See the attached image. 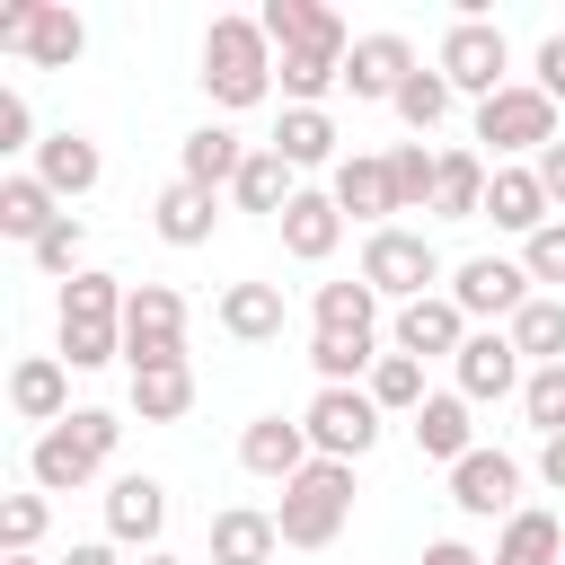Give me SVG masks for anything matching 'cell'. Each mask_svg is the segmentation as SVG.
<instances>
[{
    "mask_svg": "<svg viewBox=\"0 0 565 565\" xmlns=\"http://www.w3.org/2000/svg\"><path fill=\"white\" fill-rule=\"evenodd\" d=\"M450 97H459V88H450L441 71H415V79H406V88L388 97V115H397V124H406V132L424 141V132H441V115H450Z\"/></svg>",
    "mask_w": 565,
    "mask_h": 565,
    "instance_id": "cell-37",
    "label": "cell"
},
{
    "mask_svg": "<svg viewBox=\"0 0 565 565\" xmlns=\"http://www.w3.org/2000/svg\"><path fill=\"white\" fill-rule=\"evenodd\" d=\"M450 503H459L468 521H512V512H521V459L477 441V450L450 468Z\"/></svg>",
    "mask_w": 565,
    "mask_h": 565,
    "instance_id": "cell-12",
    "label": "cell"
},
{
    "mask_svg": "<svg viewBox=\"0 0 565 565\" xmlns=\"http://www.w3.org/2000/svg\"><path fill=\"white\" fill-rule=\"evenodd\" d=\"M309 459H318V450H309V424H300V415H256V424L238 433V468L265 477V486H291Z\"/></svg>",
    "mask_w": 565,
    "mask_h": 565,
    "instance_id": "cell-15",
    "label": "cell"
},
{
    "mask_svg": "<svg viewBox=\"0 0 565 565\" xmlns=\"http://www.w3.org/2000/svg\"><path fill=\"white\" fill-rule=\"evenodd\" d=\"M44 521H53V503H44V494H0V556H35Z\"/></svg>",
    "mask_w": 565,
    "mask_h": 565,
    "instance_id": "cell-44",
    "label": "cell"
},
{
    "mask_svg": "<svg viewBox=\"0 0 565 565\" xmlns=\"http://www.w3.org/2000/svg\"><path fill=\"white\" fill-rule=\"evenodd\" d=\"M159 530H168V486H159V477H141V468H132V477H115V486H106V539L150 556V547H159Z\"/></svg>",
    "mask_w": 565,
    "mask_h": 565,
    "instance_id": "cell-16",
    "label": "cell"
},
{
    "mask_svg": "<svg viewBox=\"0 0 565 565\" xmlns=\"http://www.w3.org/2000/svg\"><path fill=\"white\" fill-rule=\"evenodd\" d=\"M185 362V300L168 282H132L124 300V371H177Z\"/></svg>",
    "mask_w": 565,
    "mask_h": 565,
    "instance_id": "cell-8",
    "label": "cell"
},
{
    "mask_svg": "<svg viewBox=\"0 0 565 565\" xmlns=\"http://www.w3.org/2000/svg\"><path fill=\"white\" fill-rule=\"evenodd\" d=\"M265 150H282L291 177H300V168H335V115H327V106H282V124H274Z\"/></svg>",
    "mask_w": 565,
    "mask_h": 565,
    "instance_id": "cell-31",
    "label": "cell"
},
{
    "mask_svg": "<svg viewBox=\"0 0 565 565\" xmlns=\"http://www.w3.org/2000/svg\"><path fill=\"white\" fill-rule=\"evenodd\" d=\"M274 547H282L274 512H256V503L212 512V565H274Z\"/></svg>",
    "mask_w": 565,
    "mask_h": 565,
    "instance_id": "cell-27",
    "label": "cell"
},
{
    "mask_svg": "<svg viewBox=\"0 0 565 565\" xmlns=\"http://www.w3.org/2000/svg\"><path fill=\"white\" fill-rule=\"evenodd\" d=\"M371 362H380V335H318V327H309V371H318V388H362Z\"/></svg>",
    "mask_w": 565,
    "mask_h": 565,
    "instance_id": "cell-33",
    "label": "cell"
},
{
    "mask_svg": "<svg viewBox=\"0 0 565 565\" xmlns=\"http://www.w3.org/2000/svg\"><path fill=\"white\" fill-rule=\"evenodd\" d=\"M0 565H44V556H0Z\"/></svg>",
    "mask_w": 565,
    "mask_h": 565,
    "instance_id": "cell-53",
    "label": "cell"
},
{
    "mask_svg": "<svg viewBox=\"0 0 565 565\" xmlns=\"http://www.w3.org/2000/svg\"><path fill=\"white\" fill-rule=\"evenodd\" d=\"M344 521H353V468H344V459H309V468L282 486V503H274L282 547H335Z\"/></svg>",
    "mask_w": 565,
    "mask_h": 565,
    "instance_id": "cell-3",
    "label": "cell"
},
{
    "mask_svg": "<svg viewBox=\"0 0 565 565\" xmlns=\"http://www.w3.org/2000/svg\"><path fill=\"white\" fill-rule=\"evenodd\" d=\"M486 565H565V521L539 512V503H521V512L503 521V539H494Z\"/></svg>",
    "mask_w": 565,
    "mask_h": 565,
    "instance_id": "cell-30",
    "label": "cell"
},
{
    "mask_svg": "<svg viewBox=\"0 0 565 565\" xmlns=\"http://www.w3.org/2000/svg\"><path fill=\"white\" fill-rule=\"evenodd\" d=\"M26 256H35V274H53V282L88 274V265H79V256H88V230H79V212H62V221H53V230H44Z\"/></svg>",
    "mask_w": 565,
    "mask_h": 565,
    "instance_id": "cell-41",
    "label": "cell"
},
{
    "mask_svg": "<svg viewBox=\"0 0 565 565\" xmlns=\"http://www.w3.org/2000/svg\"><path fill=\"white\" fill-rule=\"evenodd\" d=\"M62 565H124V547H115V539H79Z\"/></svg>",
    "mask_w": 565,
    "mask_h": 565,
    "instance_id": "cell-51",
    "label": "cell"
},
{
    "mask_svg": "<svg viewBox=\"0 0 565 565\" xmlns=\"http://www.w3.org/2000/svg\"><path fill=\"white\" fill-rule=\"evenodd\" d=\"M53 344L71 371H106L124 362V318H53Z\"/></svg>",
    "mask_w": 565,
    "mask_h": 565,
    "instance_id": "cell-35",
    "label": "cell"
},
{
    "mask_svg": "<svg viewBox=\"0 0 565 565\" xmlns=\"http://www.w3.org/2000/svg\"><path fill=\"white\" fill-rule=\"evenodd\" d=\"M486 185H494V159H486V150H441L433 221H486Z\"/></svg>",
    "mask_w": 565,
    "mask_h": 565,
    "instance_id": "cell-24",
    "label": "cell"
},
{
    "mask_svg": "<svg viewBox=\"0 0 565 565\" xmlns=\"http://www.w3.org/2000/svg\"><path fill=\"white\" fill-rule=\"evenodd\" d=\"M344 212H335V194L327 185H300L291 194V212H282V256H300V265H327L335 247H344Z\"/></svg>",
    "mask_w": 565,
    "mask_h": 565,
    "instance_id": "cell-18",
    "label": "cell"
},
{
    "mask_svg": "<svg viewBox=\"0 0 565 565\" xmlns=\"http://www.w3.org/2000/svg\"><path fill=\"white\" fill-rule=\"evenodd\" d=\"M256 26H265V44H274V53H300V44H318L327 26H344V18H335L327 0H265V9H256Z\"/></svg>",
    "mask_w": 565,
    "mask_h": 565,
    "instance_id": "cell-34",
    "label": "cell"
},
{
    "mask_svg": "<svg viewBox=\"0 0 565 565\" xmlns=\"http://www.w3.org/2000/svg\"><path fill=\"white\" fill-rule=\"evenodd\" d=\"M335 212L344 221H371V230H388V212H397V185H388V159H371V150H353V159H335Z\"/></svg>",
    "mask_w": 565,
    "mask_h": 565,
    "instance_id": "cell-22",
    "label": "cell"
},
{
    "mask_svg": "<svg viewBox=\"0 0 565 565\" xmlns=\"http://www.w3.org/2000/svg\"><path fill=\"white\" fill-rule=\"evenodd\" d=\"M406 433H415V450L424 459H441V468H459L468 450H477V406L459 397V388H433L415 415H406Z\"/></svg>",
    "mask_w": 565,
    "mask_h": 565,
    "instance_id": "cell-17",
    "label": "cell"
},
{
    "mask_svg": "<svg viewBox=\"0 0 565 565\" xmlns=\"http://www.w3.org/2000/svg\"><path fill=\"white\" fill-rule=\"evenodd\" d=\"M9 406H18V424H62L71 415V362L62 353H26L18 371H9Z\"/></svg>",
    "mask_w": 565,
    "mask_h": 565,
    "instance_id": "cell-19",
    "label": "cell"
},
{
    "mask_svg": "<svg viewBox=\"0 0 565 565\" xmlns=\"http://www.w3.org/2000/svg\"><path fill=\"white\" fill-rule=\"evenodd\" d=\"M521 380H530V362H521V344H512L503 327H477V335L459 344V362H450V388H459L468 406H494V397H521Z\"/></svg>",
    "mask_w": 565,
    "mask_h": 565,
    "instance_id": "cell-11",
    "label": "cell"
},
{
    "mask_svg": "<svg viewBox=\"0 0 565 565\" xmlns=\"http://www.w3.org/2000/svg\"><path fill=\"white\" fill-rule=\"evenodd\" d=\"M539 486H547V494H565V433H556V441H539Z\"/></svg>",
    "mask_w": 565,
    "mask_h": 565,
    "instance_id": "cell-49",
    "label": "cell"
},
{
    "mask_svg": "<svg viewBox=\"0 0 565 565\" xmlns=\"http://www.w3.org/2000/svg\"><path fill=\"white\" fill-rule=\"evenodd\" d=\"M415 71H424V62H415V44H406V35H388V26H380V35H353V53H344V88H353L362 106H388Z\"/></svg>",
    "mask_w": 565,
    "mask_h": 565,
    "instance_id": "cell-14",
    "label": "cell"
},
{
    "mask_svg": "<svg viewBox=\"0 0 565 565\" xmlns=\"http://www.w3.org/2000/svg\"><path fill=\"white\" fill-rule=\"evenodd\" d=\"M468 335H477V327L459 318V300H450V291L406 300V309L388 318V353H415V362H433V353H441V362H459V344H468Z\"/></svg>",
    "mask_w": 565,
    "mask_h": 565,
    "instance_id": "cell-13",
    "label": "cell"
},
{
    "mask_svg": "<svg viewBox=\"0 0 565 565\" xmlns=\"http://www.w3.org/2000/svg\"><path fill=\"white\" fill-rule=\"evenodd\" d=\"M291 194H300V177H291V159L282 150H247V168H238V185H230V203L238 212H291Z\"/></svg>",
    "mask_w": 565,
    "mask_h": 565,
    "instance_id": "cell-32",
    "label": "cell"
},
{
    "mask_svg": "<svg viewBox=\"0 0 565 565\" xmlns=\"http://www.w3.org/2000/svg\"><path fill=\"white\" fill-rule=\"evenodd\" d=\"M44 132H35V115H26V97L18 88H0V150H35Z\"/></svg>",
    "mask_w": 565,
    "mask_h": 565,
    "instance_id": "cell-47",
    "label": "cell"
},
{
    "mask_svg": "<svg viewBox=\"0 0 565 565\" xmlns=\"http://www.w3.org/2000/svg\"><path fill=\"white\" fill-rule=\"evenodd\" d=\"M503 335L521 344V362H530V371L565 362V300H556V291H539V300H530V309H521V318H512Z\"/></svg>",
    "mask_w": 565,
    "mask_h": 565,
    "instance_id": "cell-36",
    "label": "cell"
},
{
    "mask_svg": "<svg viewBox=\"0 0 565 565\" xmlns=\"http://www.w3.org/2000/svg\"><path fill=\"white\" fill-rule=\"evenodd\" d=\"M124 300H132V291H124L106 265H88V274L62 282V318H124Z\"/></svg>",
    "mask_w": 565,
    "mask_h": 565,
    "instance_id": "cell-42",
    "label": "cell"
},
{
    "mask_svg": "<svg viewBox=\"0 0 565 565\" xmlns=\"http://www.w3.org/2000/svg\"><path fill=\"white\" fill-rule=\"evenodd\" d=\"M388 185H397V212H433L441 150H424V141H397V150H388Z\"/></svg>",
    "mask_w": 565,
    "mask_h": 565,
    "instance_id": "cell-38",
    "label": "cell"
},
{
    "mask_svg": "<svg viewBox=\"0 0 565 565\" xmlns=\"http://www.w3.org/2000/svg\"><path fill=\"white\" fill-rule=\"evenodd\" d=\"M433 71L459 88V97H503L512 88V44H503V26L494 18H450V35H441V53H433Z\"/></svg>",
    "mask_w": 565,
    "mask_h": 565,
    "instance_id": "cell-7",
    "label": "cell"
},
{
    "mask_svg": "<svg viewBox=\"0 0 565 565\" xmlns=\"http://www.w3.org/2000/svg\"><path fill=\"white\" fill-rule=\"evenodd\" d=\"M221 335L230 344H274L282 335V282H230L221 291Z\"/></svg>",
    "mask_w": 565,
    "mask_h": 565,
    "instance_id": "cell-29",
    "label": "cell"
},
{
    "mask_svg": "<svg viewBox=\"0 0 565 565\" xmlns=\"http://www.w3.org/2000/svg\"><path fill=\"white\" fill-rule=\"evenodd\" d=\"M35 177H44L62 203H79V194H97L106 159H97V141H88V132H71V124H62V132H44V141H35Z\"/></svg>",
    "mask_w": 565,
    "mask_h": 565,
    "instance_id": "cell-21",
    "label": "cell"
},
{
    "mask_svg": "<svg viewBox=\"0 0 565 565\" xmlns=\"http://www.w3.org/2000/svg\"><path fill=\"white\" fill-rule=\"evenodd\" d=\"M486 221H494V230H512V238H539V230L556 221V203H547L539 168H494V185H486Z\"/></svg>",
    "mask_w": 565,
    "mask_h": 565,
    "instance_id": "cell-23",
    "label": "cell"
},
{
    "mask_svg": "<svg viewBox=\"0 0 565 565\" xmlns=\"http://www.w3.org/2000/svg\"><path fill=\"white\" fill-rule=\"evenodd\" d=\"M300 424H309V450H318V459H344V468H353V459L380 441V397H371V388H318Z\"/></svg>",
    "mask_w": 565,
    "mask_h": 565,
    "instance_id": "cell-10",
    "label": "cell"
},
{
    "mask_svg": "<svg viewBox=\"0 0 565 565\" xmlns=\"http://www.w3.org/2000/svg\"><path fill=\"white\" fill-rule=\"evenodd\" d=\"M362 388L380 397V415H415V406L433 397V388H424V362H415V353H380Z\"/></svg>",
    "mask_w": 565,
    "mask_h": 565,
    "instance_id": "cell-39",
    "label": "cell"
},
{
    "mask_svg": "<svg viewBox=\"0 0 565 565\" xmlns=\"http://www.w3.org/2000/svg\"><path fill=\"white\" fill-rule=\"evenodd\" d=\"M115 441H124V415H106V406H71L53 433H35V450H26V477H35V494H79L106 459H115Z\"/></svg>",
    "mask_w": 565,
    "mask_h": 565,
    "instance_id": "cell-2",
    "label": "cell"
},
{
    "mask_svg": "<svg viewBox=\"0 0 565 565\" xmlns=\"http://www.w3.org/2000/svg\"><path fill=\"white\" fill-rule=\"evenodd\" d=\"M238 168H247V141H238L230 124H194V132H185V150H177V177H185V185H203V194H230V185H238Z\"/></svg>",
    "mask_w": 565,
    "mask_h": 565,
    "instance_id": "cell-20",
    "label": "cell"
},
{
    "mask_svg": "<svg viewBox=\"0 0 565 565\" xmlns=\"http://www.w3.org/2000/svg\"><path fill=\"white\" fill-rule=\"evenodd\" d=\"M185 406H194V371H185V362L132 380V415H141V424H185Z\"/></svg>",
    "mask_w": 565,
    "mask_h": 565,
    "instance_id": "cell-40",
    "label": "cell"
},
{
    "mask_svg": "<svg viewBox=\"0 0 565 565\" xmlns=\"http://www.w3.org/2000/svg\"><path fill=\"white\" fill-rule=\"evenodd\" d=\"M424 565H486V556H477L468 539H433V547H424Z\"/></svg>",
    "mask_w": 565,
    "mask_h": 565,
    "instance_id": "cell-50",
    "label": "cell"
},
{
    "mask_svg": "<svg viewBox=\"0 0 565 565\" xmlns=\"http://www.w3.org/2000/svg\"><path fill=\"white\" fill-rule=\"evenodd\" d=\"M362 282L380 291V300H433V291H450V265H441V247L424 238V230H406V221H388V230H371L362 238Z\"/></svg>",
    "mask_w": 565,
    "mask_h": 565,
    "instance_id": "cell-4",
    "label": "cell"
},
{
    "mask_svg": "<svg viewBox=\"0 0 565 565\" xmlns=\"http://www.w3.org/2000/svg\"><path fill=\"white\" fill-rule=\"evenodd\" d=\"M521 274H530V282H547V291L565 300V221H547L539 238H521Z\"/></svg>",
    "mask_w": 565,
    "mask_h": 565,
    "instance_id": "cell-45",
    "label": "cell"
},
{
    "mask_svg": "<svg viewBox=\"0 0 565 565\" xmlns=\"http://www.w3.org/2000/svg\"><path fill=\"white\" fill-rule=\"evenodd\" d=\"M203 97L221 115H247V106L274 97V44H265L256 18H212L203 26Z\"/></svg>",
    "mask_w": 565,
    "mask_h": 565,
    "instance_id": "cell-1",
    "label": "cell"
},
{
    "mask_svg": "<svg viewBox=\"0 0 565 565\" xmlns=\"http://www.w3.org/2000/svg\"><path fill=\"white\" fill-rule=\"evenodd\" d=\"M521 415H530V433H539V441H556V433H565V362H547V371H530V380H521Z\"/></svg>",
    "mask_w": 565,
    "mask_h": 565,
    "instance_id": "cell-43",
    "label": "cell"
},
{
    "mask_svg": "<svg viewBox=\"0 0 565 565\" xmlns=\"http://www.w3.org/2000/svg\"><path fill=\"white\" fill-rule=\"evenodd\" d=\"M450 300H459V318H468V327H477V318L512 327V318L539 300V282L521 274V256H468V265H450Z\"/></svg>",
    "mask_w": 565,
    "mask_h": 565,
    "instance_id": "cell-9",
    "label": "cell"
},
{
    "mask_svg": "<svg viewBox=\"0 0 565 565\" xmlns=\"http://www.w3.org/2000/svg\"><path fill=\"white\" fill-rule=\"evenodd\" d=\"M547 141H565V132H556V97H547V88L512 79L503 97H486V106H477V150H486L494 168H521V159H539Z\"/></svg>",
    "mask_w": 565,
    "mask_h": 565,
    "instance_id": "cell-5",
    "label": "cell"
},
{
    "mask_svg": "<svg viewBox=\"0 0 565 565\" xmlns=\"http://www.w3.org/2000/svg\"><path fill=\"white\" fill-rule=\"evenodd\" d=\"M141 565H185V556H177V547H150V556H141Z\"/></svg>",
    "mask_w": 565,
    "mask_h": 565,
    "instance_id": "cell-52",
    "label": "cell"
},
{
    "mask_svg": "<svg viewBox=\"0 0 565 565\" xmlns=\"http://www.w3.org/2000/svg\"><path fill=\"white\" fill-rule=\"evenodd\" d=\"M530 88H547V97L565 106V26L539 35V53H530Z\"/></svg>",
    "mask_w": 565,
    "mask_h": 565,
    "instance_id": "cell-46",
    "label": "cell"
},
{
    "mask_svg": "<svg viewBox=\"0 0 565 565\" xmlns=\"http://www.w3.org/2000/svg\"><path fill=\"white\" fill-rule=\"evenodd\" d=\"M309 327L318 335H380V291L353 274V282H318L309 291Z\"/></svg>",
    "mask_w": 565,
    "mask_h": 565,
    "instance_id": "cell-28",
    "label": "cell"
},
{
    "mask_svg": "<svg viewBox=\"0 0 565 565\" xmlns=\"http://www.w3.org/2000/svg\"><path fill=\"white\" fill-rule=\"evenodd\" d=\"M530 168H539V185H547V203H565V141H547V150H539Z\"/></svg>",
    "mask_w": 565,
    "mask_h": 565,
    "instance_id": "cell-48",
    "label": "cell"
},
{
    "mask_svg": "<svg viewBox=\"0 0 565 565\" xmlns=\"http://www.w3.org/2000/svg\"><path fill=\"white\" fill-rule=\"evenodd\" d=\"M150 230L168 238V247H203L212 230H221V194H203V185H159V203H150Z\"/></svg>",
    "mask_w": 565,
    "mask_h": 565,
    "instance_id": "cell-26",
    "label": "cell"
},
{
    "mask_svg": "<svg viewBox=\"0 0 565 565\" xmlns=\"http://www.w3.org/2000/svg\"><path fill=\"white\" fill-rule=\"evenodd\" d=\"M0 53H26L35 71H71L88 53V26L62 0H0Z\"/></svg>",
    "mask_w": 565,
    "mask_h": 565,
    "instance_id": "cell-6",
    "label": "cell"
},
{
    "mask_svg": "<svg viewBox=\"0 0 565 565\" xmlns=\"http://www.w3.org/2000/svg\"><path fill=\"white\" fill-rule=\"evenodd\" d=\"M62 221V194L35 177V168H18V177H0V238H18V247H35L44 230Z\"/></svg>",
    "mask_w": 565,
    "mask_h": 565,
    "instance_id": "cell-25",
    "label": "cell"
}]
</instances>
